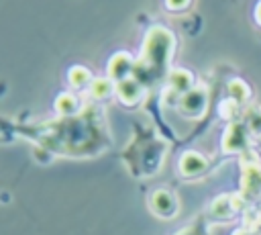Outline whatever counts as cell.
<instances>
[{
	"label": "cell",
	"mask_w": 261,
	"mask_h": 235,
	"mask_svg": "<svg viewBox=\"0 0 261 235\" xmlns=\"http://www.w3.org/2000/svg\"><path fill=\"white\" fill-rule=\"evenodd\" d=\"M251 131L257 133V135H261V112L251 116Z\"/></svg>",
	"instance_id": "18"
},
{
	"label": "cell",
	"mask_w": 261,
	"mask_h": 235,
	"mask_svg": "<svg viewBox=\"0 0 261 235\" xmlns=\"http://www.w3.org/2000/svg\"><path fill=\"white\" fill-rule=\"evenodd\" d=\"M67 80H69V84H71L73 88H77V90L90 88V84L94 82L90 69L84 67V65H73V67L67 72Z\"/></svg>",
	"instance_id": "10"
},
{
	"label": "cell",
	"mask_w": 261,
	"mask_h": 235,
	"mask_svg": "<svg viewBox=\"0 0 261 235\" xmlns=\"http://www.w3.org/2000/svg\"><path fill=\"white\" fill-rule=\"evenodd\" d=\"M241 208V196L222 194L210 204V215L216 219H230Z\"/></svg>",
	"instance_id": "8"
},
{
	"label": "cell",
	"mask_w": 261,
	"mask_h": 235,
	"mask_svg": "<svg viewBox=\"0 0 261 235\" xmlns=\"http://www.w3.org/2000/svg\"><path fill=\"white\" fill-rule=\"evenodd\" d=\"M171 53H173V35L163 27L151 29L145 37L143 53L135 63L133 76L147 88L165 72Z\"/></svg>",
	"instance_id": "1"
},
{
	"label": "cell",
	"mask_w": 261,
	"mask_h": 235,
	"mask_svg": "<svg viewBox=\"0 0 261 235\" xmlns=\"http://www.w3.org/2000/svg\"><path fill=\"white\" fill-rule=\"evenodd\" d=\"M206 168H208V159H206L202 153H198V151H186V153L179 157V172H181V176H186V178L200 176Z\"/></svg>",
	"instance_id": "7"
},
{
	"label": "cell",
	"mask_w": 261,
	"mask_h": 235,
	"mask_svg": "<svg viewBox=\"0 0 261 235\" xmlns=\"http://www.w3.org/2000/svg\"><path fill=\"white\" fill-rule=\"evenodd\" d=\"M234 235H249V231H245V229H241V231H237Z\"/></svg>",
	"instance_id": "20"
},
{
	"label": "cell",
	"mask_w": 261,
	"mask_h": 235,
	"mask_svg": "<svg viewBox=\"0 0 261 235\" xmlns=\"http://www.w3.org/2000/svg\"><path fill=\"white\" fill-rule=\"evenodd\" d=\"M255 18H257V22L261 25V2H259L257 8H255Z\"/></svg>",
	"instance_id": "19"
},
{
	"label": "cell",
	"mask_w": 261,
	"mask_h": 235,
	"mask_svg": "<svg viewBox=\"0 0 261 235\" xmlns=\"http://www.w3.org/2000/svg\"><path fill=\"white\" fill-rule=\"evenodd\" d=\"M133 74H135V61H133V57H130L128 53L120 51V53H116V55L110 59V63H108V78H110L114 84H118V82L130 78Z\"/></svg>",
	"instance_id": "5"
},
{
	"label": "cell",
	"mask_w": 261,
	"mask_h": 235,
	"mask_svg": "<svg viewBox=\"0 0 261 235\" xmlns=\"http://www.w3.org/2000/svg\"><path fill=\"white\" fill-rule=\"evenodd\" d=\"M77 108H80V100H77V96L71 94V92H61V94L57 96V100H55V110H57L59 114H63V116L75 114Z\"/></svg>",
	"instance_id": "11"
},
{
	"label": "cell",
	"mask_w": 261,
	"mask_h": 235,
	"mask_svg": "<svg viewBox=\"0 0 261 235\" xmlns=\"http://www.w3.org/2000/svg\"><path fill=\"white\" fill-rule=\"evenodd\" d=\"M167 84H169L171 92H175L177 96H184L186 92H190L194 88V78L188 69H173L167 78Z\"/></svg>",
	"instance_id": "9"
},
{
	"label": "cell",
	"mask_w": 261,
	"mask_h": 235,
	"mask_svg": "<svg viewBox=\"0 0 261 235\" xmlns=\"http://www.w3.org/2000/svg\"><path fill=\"white\" fill-rule=\"evenodd\" d=\"M165 4L171 10H181V8H186L190 4V0H165Z\"/></svg>",
	"instance_id": "17"
},
{
	"label": "cell",
	"mask_w": 261,
	"mask_h": 235,
	"mask_svg": "<svg viewBox=\"0 0 261 235\" xmlns=\"http://www.w3.org/2000/svg\"><path fill=\"white\" fill-rule=\"evenodd\" d=\"M228 96H230V100H234L237 104H243V102L249 100L251 90H249V86H247L243 80H230V82H228Z\"/></svg>",
	"instance_id": "13"
},
{
	"label": "cell",
	"mask_w": 261,
	"mask_h": 235,
	"mask_svg": "<svg viewBox=\"0 0 261 235\" xmlns=\"http://www.w3.org/2000/svg\"><path fill=\"white\" fill-rule=\"evenodd\" d=\"M261 188V170L257 163L249 166L247 172H245V192H253L257 194Z\"/></svg>",
	"instance_id": "14"
},
{
	"label": "cell",
	"mask_w": 261,
	"mask_h": 235,
	"mask_svg": "<svg viewBox=\"0 0 261 235\" xmlns=\"http://www.w3.org/2000/svg\"><path fill=\"white\" fill-rule=\"evenodd\" d=\"M116 92V84L110 80V78H96L92 84H90V94L98 100H104L108 96H112Z\"/></svg>",
	"instance_id": "12"
},
{
	"label": "cell",
	"mask_w": 261,
	"mask_h": 235,
	"mask_svg": "<svg viewBox=\"0 0 261 235\" xmlns=\"http://www.w3.org/2000/svg\"><path fill=\"white\" fill-rule=\"evenodd\" d=\"M247 141H249L247 127L243 123H230L226 127V131H224V137H222V149L226 153L245 151L247 149Z\"/></svg>",
	"instance_id": "4"
},
{
	"label": "cell",
	"mask_w": 261,
	"mask_h": 235,
	"mask_svg": "<svg viewBox=\"0 0 261 235\" xmlns=\"http://www.w3.org/2000/svg\"><path fill=\"white\" fill-rule=\"evenodd\" d=\"M206 106H208V92L206 88L198 86V88H192L190 92H186L179 102H177V108L184 116L188 119H198L206 112Z\"/></svg>",
	"instance_id": "2"
},
{
	"label": "cell",
	"mask_w": 261,
	"mask_h": 235,
	"mask_svg": "<svg viewBox=\"0 0 261 235\" xmlns=\"http://www.w3.org/2000/svg\"><path fill=\"white\" fill-rule=\"evenodd\" d=\"M149 204H151V210L157 217H163V219H171L177 213V198H175L173 192H169L165 188L155 190L149 198Z\"/></svg>",
	"instance_id": "3"
},
{
	"label": "cell",
	"mask_w": 261,
	"mask_h": 235,
	"mask_svg": "<svg viewBox=\"0 0 261 235\" xmlns=\"http://www.w3.org/2000/svg\"><path fill=\"white\" fill-rule=\"evenodd\" d=\"M177 235H206V229L202 225H190V227H184Z\"/></svg>",
	"instance_id": "16"
},
{
	"label": "cell",
	"mask_w": 261,
	"mask_h": 235,
	"mask_svg": "<svg viewBox=\"0 0 261 235\" xmlns=\"http://www.w3.org/2000/svg\"><path fill=\"white\" fill-rule=\"evenodd\" d=\"M143 94H145V86L135 76H130V78H126V80L116 84V96L126 106H135L143 98Z\"/></svg>",
	"instance_id": "6"
},
{
	"label": "cell",
	"mask_w": 261,
	"mask_h": 235,
	"mask_svg": "<svg viewBox=\"0 0 261 235\" xmlns=\"http://www.w3.org/2000/svg\"><path fill=\"white\" fill-rule=\"evenodd\" d=\"M237 110H239V104H237L234 100H230V98L220 104V114H222L224 119H232V116L237 114Z\"/></svg>",
	"instance_id": "15"
}]
</instances>
